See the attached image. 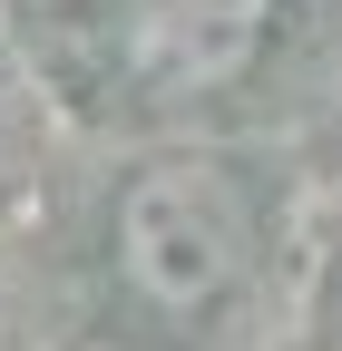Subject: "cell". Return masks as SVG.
Wrapping results in <instances>:
<instances>
[{
	"label": "cell",
	"mask_w": 342,
	"mask_h": 351,
	"mask_svg": "<svg viewBox=\"0 0 342 351\" xmlns=\"http://www.w3.org/2000/svg\"><path fill=\"white\" fill-rule=\"evenodd\" d=\"M108 244H117V274L147 313L205 322L254 263V215H244V186L216 156H147L117 186Z\"/></svg>",
	"instance_id": "1"
},
{
	"label": "cell",
	"mask_w": 342,
	"mask_h": 351,
	"mask_svg": "<svg viewBox=\"0 0 342 351\" xmlns=\"http://www.w3.org/2000/svg\"><path fill=\"white\" fill-rule=\"evenodd\" d=\"M274 20L284 0H127L117 49H127V78L157 98H216L264 59Z\"/></svg>",
	"instance_id": "2"
},
{
	"label": "cell",
	"mask_w": 342,
	"mask_h": 351,
	"mask_svg": "<svg viewBox=\"0 0 342 351\" xmlns=\"http://www.w3.org/2000/svg\"><path fill=\"white\" fill-rule=\"evenodd\" d=\"M323 351H342V274H332V302H323Z\"/></svg>",
	"instance_id": "3"
},
{
	"label": "cell",
	"mask_w": 342,
	"mask_h": 351,
	"mask_svg": "<svg viewBox=\"0 0 342 351\" xmlns=\"http://www.w3.org/2000/svg\"><path fill=\"white\" fill-rule=\"evenodd\" d=\"M332 117H342V59H332Z\"/></svg>",
	"instance_id": "4"
}]
</instances>
